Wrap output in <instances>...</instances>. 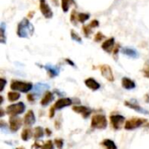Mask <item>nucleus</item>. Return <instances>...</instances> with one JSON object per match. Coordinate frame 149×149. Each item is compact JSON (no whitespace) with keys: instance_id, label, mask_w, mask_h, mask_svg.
I'll list each match as a JSON object with an SVG mask.
<instances>
[{"instance_id":"8","label":"nucleus","mask_w":149,"mask_h":149,"mask_svg":"<svg viewBox=\"0 0 149 149\" xmlns=\"http://www.w3.org/2000/svg\"><path fill=\"white\" fill-rule=\"evenodd\" d=\"M100 70L101 72L102 76L107 79L110 82H113L114 80V77H113V73L112 71V68L108 65H102L100 66Z\"/></svg>"},{"instance_id":"30","label":"nucleus","mask_w":149,"mask_h":149,"mask_svg":"<svg viewBox=\"0 0 149 149\" xmlns=\"http://www.w3.org/2000/svg\"><path fill=\"white\" fill-rule=\"evenodd\" d=\"M54 143L56 145V147L58 149H61L63 148V145H64V141L62 139H55L54 141Z\"/></svg>"},{"instance_id":"4","label":"nucleus","mask_w":149,"mask_h":149,"mask_svg":"<svg viewBox=\"0 0 149 149\" xmlns=\"http://www.w3.org/2000/svg\"><path fill=\"white\" fill-rule=\"evenodd\" d=\"M25 111V105L23 102L15 103L6 107V113L10 116H17Z\"/></svg>"},{"instance_id":"25","label":"nucleus","mask_w":149,"mask_h":149,"mask_svg":"<svg viewBox=\"0 0 149 149\" xmlns=\"http://www.w3.org/2000/svg\"><path fill=\"white\" fill-rule=\"evenodd\" d=\"M90 18V15L88 13H79L78 14V21L80 23H85Z\"/></svg>"},{"instance_id":"3","label":"nucleus","mask_w":149,"mask_h":149,"mask_svg":"<svg viewBox=\"0 0 149 149\" xmlns=\"http://www.w3.org/2000/svg\"><path fill=\"white\" fill-rule=\"evenodd\" d=\"M91 127L95 129H105L107 127V120L103 114H95L92 117Z\"/></svg>"},{"instance_id":"24","label":"nucleus","mask_w":149,"mask_h":149,"mask_svg":"<svg viewBox=\"0 0 149 149\" xmlns=\"http://www.w3.org/2000/svg\"><path fill=\"white\" fill-rule=\"evenodd\" d=\"M33 136H34V138H35L36 140L42 138V137L44 136V130H43V128L40 127H37L35 128V130H34V134H33Z\"/></svg>"},{"instance_id":"19","label":"nucleus","mask_w":149,"mask_h":149,"mask_svg":"<svg viewBox=\"0 0 149 149\" xmlns=\"http://www.w3.org/2000/svg\"><path fill=\"white\" fill-rule=\"evenodd\" d=\"M32 136V132L30 128H24L23 131H22V134H21V138L23 141H27L31 139V137Z\"/></svg>"},{"instance_id":"36","label":"nucleus","mask_w":149,"mask_h":149,"mask_svg":"<svg viewBox=\"0 0 149 149\" xmlns=\"http://www.w3.org/2000/svg\"><path fill=\"white\" fill-rule=\"evenodd\" d=\"M65 61L67 62V64H68V65H72V66H75V64H74L71 59H69V58H65Z\"/></svg>"},{"instance_id":"42","label":"nucleus","mask_w":149,"mask_h":149,"mask_svg":"<svg viewBox=\"0 0 149 149\" xmlns=\"http://www.w3.org/2000/svg\"><path fill=\"white\" fill-rule=\"evenodd\" d=\"M17 149H24V148H17Z\"/></svg>"},{"instance_id":"40","label":"nucleus","mask_w":149,"mask_h":149,"mask_svg":"<svg viewBox=\"0 0 149 149\" xmlns=\"http://www.w3.org/2000/svg\"><path fill=\"white\" fill-rule=\"evenodd\" d=\"M1 117H3V109H1V115H0Z\"/></svg>"},{"instance_id":"2","label":"nucleus","mask_w":149,"mask_h":149,"mask_svg":"<svg viewBox=\"0 0 149 149\" xmlns=\"http://www.w3.org/2000/svg\"><path fill=\"white\" fill-rule=\"evenodd\" d=\"M32 84L31 82H24L20 80H12L10 83V89L13 91H18L21 93H28L32 89Z\"/></svg>"},{"instance_id":"23","label":"nucleus","mask_w":149,"mask_h":149,"mask_svg":"<svg viewBox=\"0 0 149 149\" xmlns=\"http://www.w3.org/2000/svg\"><path fill=\"white\" fill-rule=\"evenodd\" d=\"M73 3V0H61V6L62 10L65 12H67L69 10L70 5Z\"/></svg>"},{"instance_id":"21","label":"nucleus","mask_w":149,"mask_h":149,"mask_svg":"<svg viewBox=\"0 0 149 149\" xmlns=\"http://www.w3.org/2000/svg\"><path fill=\"white\" fill-rule=\"evenodd\" d=\"M7 97H8V100L10 101V102H14V101H17V100H19L20 98V94L15 91H11V92H9L8 94H7Z\"/></svg>"},{"instance_id":"35","label":"nucleus","mask_w":149,"mask_h":149,"mask_svg":"<svg viewBox=\"0 0 149 149\" xmlns=\"http://www.w3.org/2000/svg\"><path fill=\"white\" fill-rule=\"evenodd\" d=\"M34 95L33 94H31V93H30V94H28L27 95V100H29V101H31V102H32V101H34Z\"/></svg>"},{"instance_id":"38","label":"nucleus","mask_w":149,"mask_h":149,"mask_svg":"<svg viewBox=\"0 0 149 149\" xmlns=\"http://www.w3.org/2000/svg\"><path fill=\"white\" fill-rule=\"evenodd\" d=\"M33 13H34V11H31V12H29V15H28V17H32V16H33Z\"/></svg>"},{"instance_id":"12","label":"nucleus","mask_w":149,"mask_h":149,"mask_svg":"<svg viewBox=\"0 0 149 149\" xmlns=\"http://www.w3.org/2000/svg\"><path fill=\"white\" fill-rule=\"evenodd\" d=\"M36 122L35 114L32 110H29L24 117V124L26 127H31Z\"/></svg>"},{"instance_id":"17","label":"nucleus","mask_w":149,"mask_h":149,"mask_svg":"<svg viewBox=\"0 0 149 149\" xmlns=\"http://www.w3.org/2000/svg\"><path fill=\"white\" fill-rule=\"evenodd\" d=\"M122 53L127 57H130V58H136L139 57V53L136 50L133 49V48H130V47H125L122 49Z\"/></svg>"},{"instance_id":"37","label":"nucleus","mask_w":149,"mask_h":149,"mask_svg":"<svg viewBox=\"0 0 149 149\" xmlns=\"http://www.w3.org/2000/svg\"><path fill=\"white\" fill-rule=\"evenodd\" d=\"M54 111H56V110H55L54 107H52L51 108V112H50V117H51V118H52V117L54 116Z\"/></svg>"},{"instance_id":"9","label":"nucleus","mask_w":149,"mask_h":149,"mask_svg":"<svg viewBox=\"0 0 149 149\" xmlns=\"http://www.w3.org/2000/svg\"><path fill=\"white\" fill-rule=\"evenodd\" d=\"M22 120L17 116H10L9 120L10 129L11 132H17L22 127Z\"/></svg>"},{"instance_id":"16","label":"nucleus","mask_w":149,"mask_h":149,"mask_svg":"<svg viewBox=\"0 0 149 149\" xmlns=\"http://www.w3.org/2000/svg\"><path fill=\"white\" fill-rule=\"evenodd\" d=\"M53 100H54V95H53V93H52V92L47 91V92L45 93L44 97L42 98V100H41V101H40V104H41L42 106L45 107V106H47L49 103H51Z\"/></svg>"},{"instance_id":"22","label":"nucleus","mask_w":149,"mask_h":149,"mask_svg":"<svg viewBox=\"0 0 149 149\" xmlns=\"http://www.w3.org/2000/svg\"><path fill=\"white\" fill-rule=\"evenodd\" d=\"M125 105L126 106H127L128 107H130V108H132V109H134V110H135V111H137V112H139V113H148V112H147V111H145L143 108H141V107H139V106H137V105H135V104H132V103H130V102H125Z\"/></svg>"},{"instance_id":"18","label":"nucleus","mask_w":149,"mask_h":149,"mask_svg":"<svg viewBox=\"0 0 149 149\" xmlns=\"http://www.w3.org/2000/svg\"><path fill=\"white\" fill-rule=\"evenodd\" d=\"M45 68L46 69V71H47L48 74H49L52 78H53V77L57 76V75L58 74V72H59L58 68V67H56V66H52V65H45Z\"/></svg>"},{"instance_id":"32","label":"nucleus","mask_w":149,"mask_h":149,"mask_svg":"<svg viewBox=\"0 0 149 149\" xmlns=\"http://www.w3.org/2000/svg\"><path fill=\"white\" fill-rule=\"evenodd\" d=\"M100 25V23H99V21L98 20H93L90 24H89V27L90 28H94V27H98Z\"/></svg>"},{"instance_id":"34","label":"nucleus","mask_w":149,"mask_h":149,"mask_svg":"<svg viewBox=\"0 0 149 149\" xmlns=\"http://www.w3.org/2000/svg\"><path fill=\"white\" fill-rule=\"evenodd\" d=\"M0 83H1L0 92H3V88H4V86H5V85H6V83H7V81H6L4 79L1 78V79H0Z\"/></svg>"},{"instance_id":"29","label":"nucleus","mask_w":149,"mask_h":149,"mask_svg":"<svg viewBox=\"0 0 149 149\" xmlns=\"http://www.w3.org/2000/svg\"><path fill=\"white\" fill-rule=\"evenodd\" d=\"M1 42L5 43V32H4V24H1Z\"/></svg>"},{"instance_id":"13","label":"nucleus","mask_w":149,"mask_h":149,"mask_svg":"<svg viewBox=\"0 0 149 149\" xmlns=\"http://www.w3.org/2000/svg\"><path fill=\"white\" fill-rule=\"evenodd\" d=\"M114 44H115V40L113 38H110L107 40H105L101 45L102 49L108 52V53H112V52H113V47H114Z\"/></svg>"},{"instance_id":"31","label":"nucleus","mask_w":149,"mask_h":149,"mask_svg":"<svg viewBox=\"0 0 149 149\" xmlns=\"http://www.w3.org/2000/svg\"><path fill=\"white\" fill-rule=\"evenodd\" d=\"M104 38H105V36H104L101 32H98V33L95 35V37H94V41H95V42H100V41L103 40Z\"/></svg>"},{"instance_id":"39","label":"nucleus","mask_w":149,"mask_h":149,"mask_svg":"<svg viewBox=\"0 0 149 149\" xmlns=\"http://www.w3.org/2000/svg\"><path fill=\"white\" fill-rule=\"evenodd\" d=\"M46 134H52V132H51L48 128H46Z\"/></svg>"},{"instance_id":"15","label":"nucleus","mask_w":149,"mask_h":149,"mask_svg":"<svg viewBox=\"0 0 149 149\" xmlns=\"http://www.w3.org/2000/svg\"><path fill=\"white\" fill-rule=\"evenodd\" d=\"M121 85L123 86V88L127 89V90H132V89H134L136 85H135V82L134 80H132L131 79L129 78H127V77H124L121 80Z\"/></svg>"},{"instance_id":"10","label":"nucleus","mask_w":149,"mask_h":149,"mask_svg":"<svg viewBox=\"0 0 149 149\" xmlns=\"http://www.w3.org/2000/svg\"><path fill=\"white\" fill-rule=\"evenodd\" d=\"M72 104V101L71 99H69V98H62V99L58 100L55 102L53 107H54L55 110H60V109L65 108L66 107H70Z\"/></svg>"},{"instance_id":"11","label":"nucleus","mask_w":149,"mask_h":149,"mask_svg":"<svg viewBox=\"0 0 149 149\" xmlns=\"http://www.w3.org/2000/svg\"><path fill=\"white\" fill-rule=\"evenodd\" d=\"M72 110L77 113H80L83 116V118H85V119L89 117V115L92 113V110L90 108L84 107V106H74V107H72Z\"/></svg>"},{"instance_id":"27","label":"nucleus","mask_w":149,"mask_h":149,"mask_svg":"<svg viewBox=\"0 0 149 149\" xmlns=\"http://www.w3.org/2000/svg\"><path fill=\"white\" fill-rule=\"evenodd\" d=\"M70 19H71V22H72L74 25L77 24V22H76V21H77V19H78V15H77L75 10H72V13H71V17H70Z\"/></svg>"},{"instance_id":"1","label":"nucleus","mask_w":149,"mask_h":149,"mask_svg":"<svg viewBox=\"0 0 149 149\" xmlns=\"http://www.w3.org/2000/svg\"><path fill=\"white\" fill-rule=\"evenodd\" d=\"M34 33V27L28 18H24L17 25V34L19 38H30Z\"/></svg>"},{"instance_id":"14","label":"nucleus","mask_w":149,"mask_h":149,"mask_svg":"<svg viewBox=\"0 0 149 149\" xmlns=\"http://www.w3.org/2000/svg\"><path fill=\"white\" fill-rule=\"evenodd\" d=\"M85 84H86V86L89 89H91L93 91H97V90H99L100 88V83L97 82L93 78H88V79H86L85 80Z\"/></svg>"},{"instance_id":"6","label":"nucleus","mask_w":149,"mask_h":149,"mask_svg":"<svg viewBox=\"0 0 149 149\" xmlns=\"http://www.w3.org/2000/svg\"><path fill=\"white\" fill-rule=\"evenodd\" d=\"M39 10L45 18L52 17L53 12L45 0H39Z\"/></svg>"},{"instance_id":"5","label":"nucleus","mask_w":149,"mask_h":149,"mask_svg":"<svg viewBox=\"0 0 149 149\" xmlns=\"http://www.w3.org/2000/svg\"><path fill=\"white\" fill-rule=\"evenodd\" d=\"M148 122L146 119L142 118H133L125 122V129L126 130H134L140 127H141L143 124Z\"/></svg>"},{"instance_id":"28","label":"nucleus","mask_w":149,"mask_h":149,"mask_svg":"<svg viewBox=\"0 0 149 149\" xmlns=\"http://www.w3.org/2000/svg\"><path fill=\"white\" fill-rule=\"evenodd\" d=\"M40 149H54V146L52 141H47L41 148Z\"/></svg>"},{"instance_id":"26","label":"nucleus","mask_w":149,"mask_h":149,"mask_svg":"<svg viewBox=\"0 0 149 149\" xmlns=\"http://www.w3.org/2000/svg\"><path fill=\"white\" fill-rule=\"evenodd\" d=\"M71 37H72V38L73 39V40H75V41H77V42H79V43H81L82 42V38L79 37V35L77 33V32H75L73 30H72L71 31Z\"/></svg>"},{"instance_id":"33","label":"nucleus","mask_w":149,"mask_h":149,"mask_svg":"<svg viewBox=\"0 0 149 149\" xmlns=\"http://www.w3.org/2000/svg\"><path fill=\"white\" fill-rule=\"evenodd\" d=\"M82 31H83V32L85 33V35H86V37H88V35H89V33H90V31H91V28H90L89 26H83V27H82Z\"/></svg>"},{"instance_id":"20","label":"nucleus","mask_w":149,"mask_h":149,"mask_svg":"<svg viewBox=\"0 0 149 149\" xmlns=\"http://www.w3.org/2000/svg\"><path fill=\"white\" fill-rule=\"evenodd\" d=\"M101 144L107 149H117V146L115 145L114 141L112 140H109V139L104 140Z\"/></svg>"},{"instance_id":"41","label":"nucleus","mask_w":149,"mask_h":149,"mask_svg":"<svg viewBox=\"0 0 149 149\" xmlns=\"http://www.w3.org/2000/svg\"><path fill=\"white\" fill-rule=\"evenodd\" d=\"M146 100H147V102H149V95L146 97Z\"/></svg>"},{"instance_id":"7","label":"nucleus","mask_w":149,"mask_h":149,"mask_svg":"<svg viewBox=\"0 0 149 149\" xmlns=\"http://www.w3.org/2000/svg\"><path fill=\"white\" fill-rule=\"evenodd\" d=\"M125 117L120 114H116V115H111L110 116V122H111V126L115 129L118 130L121 127V126L123 125V123L125 122Z\"/></svg>"}]
</instances>
